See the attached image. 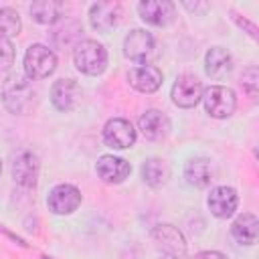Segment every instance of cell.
Masks as SVG:
<instances>
[{
	"label": "cell",
	"instance_id": "obj_10",
	"mask_svg": "<svg viewBox=\"0 0 259 259\" xmlns=\"http://www.w3.org/2000/svg\"><path fill=\"white\" fill-rule=\"evenodd\" d=\"M138 14L146 24L166 26L174 20L176 8L168 0H144V2L138 4Z\"/></svg>",
	"mask_w": 259,
	"mask_h": 259
},
{
	"label": "cell",
	"instance_id": "obj_18",
	"mask_svg": "<svg viewBox=\"0 0 259 259\" xmlns=\"http://www.w3.org/2000/svg\"><path fill=\"white\" fill-rule=\"evenodd\" d=\"M233 69V57L227 49L223 47H212L206 51L204 55V73L210 77V79H223L231 73Z\"/></svg>",
	"mask_w": 259,
	"mask_h": 259
},
{
	"label": "cell",
	"instance_id": "obj_15",
	"mask_svg": "<svg viewBox=\"0 0 259 259\" xmlns=\"http://www.w3.org/2000/svg\"><path fill=\"white\" fill-rule=\"evenodd\" d=\"M162 79H164L162 71L158 67H154V65H138V67H134L127 73L130 85L136 91H140V93H154V91H158L160 85H162Z\"/></svg>",
	"mask_w": 259,
	"mask_h": 259
},
{
	"label": "cell",
	"instance_id": "obj_2",
	"mask_svg": "<svg viewBox=\"0 0 259 259\" xmlns=\"http://www.w3.org/2000/svg\"><path fill=\"white\" fill-rule=\"evenodd\" d=\"M32 85L26 75H10L2 85V101L14 115H22L32 105Z\"/></svg>",
	"mask_w": 259,
	"mask_h": 259
},
{
	"label": "cell",
	"instance_id": "obj_20",
	"mask_svg": "<svg viewBox=\"0 0 259 259\" xmlns=\"http://www.w3.org/2000/svg\"><path fill=\"white\" fill-rule=\"evenodd\" d=\"M170 178V166L166 160L162 158H148L142 164V180L152 186V188H160L168 182Z\"/></svg>",
	"mask_w": 259,
	"mask_h": 259
},
{
	"label": "cell",
	"instance_id": "obj_27",
	"mask_svg": "<svg viewBox=\"0 0 259 259\" xmlns=\"http://www.w3.org/2000/svg\"><path fill=\"white\" fill-rule=\"evenodd\" d=\"M158 259H176V257H172V255H162V257H158Z\"/></svg>",
	"mask_w": 259,
	"mask_h": 259
},
{
	"label": "cell",
	"instance_id": "obj_5",
	"mask_svg": "<svg viewBox=\"0 0 259 259\" xmlns=\"http://www.w3.org/2000/svg\"><path fill=\"white\" fill-rule=\"evenodd\" d=\"M83 196H81V190L75 186V184H57L51 188L49 196H47V206L51 212L55 214H71L79 208Z\"/></svg>",
	"mask_w": 259,
	"mask_h": 259
},
{
	"label": "cell",
	"instance_id": "obj_17",
	"mask_svg": "<svg viewBox=\"0 0 259 259\" xmlns=\"http://www.w3.org/2000/svg\"><path fill=\"white\" fill-rule=\"evenodd\" d=\"M81 97V87L73 79H59L51 87V101L59 111H71Z\"/></svg>",
	"mask_w": 259,
	"mask_h": 259
},
{
	"label": "cell",
	"instance_id": "obj_4",
	"mask_svg": "<svg viewBox=\"0 0 259 259\" xmlns=\"http://www.w3.org/2000/svg\"><path fill=\"white\" fill-rule=\"evenodd\" d=\"M202 101H204L206 113L210 117H217V119L231 117L237 109L235 91L231 87H225V85H210L208 89H204L202 91Z\"/></svg>",
	"mask_w": 259,
	"mask_h": 259
},
{
	"label": "cell",
	"instance_id": "obj_1",
	"mask_svg": "<svg viewBox=\"0 0 259 259\" xmlns=\"http://www.w3.org/2000/svg\"><path fill=\"white\" fill-rule=\"evenodd\" d=\"M73 63L77 67V71L85 73V75H101L107 69V49L91 38L79 40L75 45L73 51Z\"/></svg>",
	"mask_w": 259,
	"mask_h": 259
},
{
	"label": "cell",
	"instance_id": "obj_8",
	"mask_svg": "<svg viewBox=\"0 0 259 259\" xmlns=\"http://www.w3.org/2000/svg\"><path fill=\"white\" fill-rule=\"evenodd\" d=\"M136 130L130 119L123 117H111L103 125V142L113 150H125L136 144Z\"/></svg>",
	"mask_w": 259,
	"mask_h": 259
},
{
	"label": "cell",
	"instance_id": "obj_14",
	"mask_svg": "<svg viewBox=\"0 0 259 259\" xmlns=\"http://www.w3.org/2000/svg\"><path fill=\"white\" fill-rule=\"evenodd\" d=\"M121 16V6L117 2H95L89 8V22L99 32H109Z\"/></svg>",
	"mask_w": 259,
	"mask_h": 259
},
{
	"label": "cell",
	"instance_id": "obj_3",
	"mask_svg": "<svg viewBox=\"0 0 259 259\" xmlns=\"http://www.w3.org/2000/svg\"><path fill=\"white\" fill-rule=\"evenodd\" d=\"M57 69V55L45 45H30L24 53V75L30 81H40Z\"/></svg>",
	"mask_w": 259,
	"mask_h": 259
},
{
	"label": "cell",
	"instance_id": "obj_16",
	"mask_svg": "<svg viewBox=\"0 0 259 259\" xmlns=\"http://www.w3.org/2000/svg\"><path fill=\"white\" fill-rule=\"evenodd\" d=\"M138 130L142 132V136L150 142H158L162 138L168 136L170 132V119L166 117V113L158 111V109H148L140 115L138 119Z\"/></svg>",
	"mask_w": 259,
	"mask_h": 259
},
{
	"label": "cell",
	"instance_id": "obj_13",
	"mask_svg": "<svg viewBox=\"0 0 259 259\" xmlns=\"http://www.w3.org/2000/svg\"><path fill=\"white\" fill-rule=\"evenodd\" d=\"M206 204L217 219H229L239 206V194L233 186H214L206 198Z\"/></svg>",
	"mask_w": 259,
	"mask_h": 259
},
{
	"label": "cell",
	"instance_id": "obj_19",
	"mask_svg": "<svg viewBox=\"0 0 259 259\" xmlns=\"http://www.w3.org/2000/svg\"><path fill=\"white\" fill-rule=\"evenodd\" d=\"M257 227H259V219L253 212H243L233 221L231 235L241 245H253L257 241Z\"/></svg>",
	"mask_w": 259,
	"mask_h": 259
},
{
	"label": "cell",
	"instance_id": "obj_28",
	"mask_svg": "<svg viewBox=\"0 0 259 259\" xmlns=\"http://www.w3.org/2000/svg\"><path fill=\"white\" fill-rule=\"evenodd\" d=\"M0 174H2V160H0Z\"/></svg>",
	"mask_w": 259,
	"mask_h": 259
},
{
	"label": "cell",
	"instance_id": "obj_21",
	"mask_svg": "<svg viewBox=\"0 0 259 259\" xmlns=\"http://www.w3.org/2000/svg\"><path fill=\"white\" fill-rule=\"evenodd\" d=\"M210 174H212V170H210V162L206 158H190L184 164V178L190 186H196V188L208 186Z\"/></svg>",
	"mask_w": 259,
	"mask_h": 259
},
{
	"label": "cell",
	"instance_id": "obj_6",
	"mask_svg": "<svg viewBox=\"0 0 259 259\" xmlns=\"http://www.w3.org/2000/svg\"><path fill=\"white\" fill-rule=\"evenodd\" d=\"M154 47V36L144 28H134L123 38V55L138 65H146L152 59Z\"/></svg>",
	"mask_w": 259,
	"mask_h": 259
},
{
	"label": "cell",
	"instance_id": "obj_22",
	"mask_svg": "<svg viewBox=\"0 0 259 259\" xmlns=\"http://www.w3.org/2000/svg\"><path fill=\"white\" fill-rule=\"evenodd\" d=\"M28 12L38 24H57L63 16V4L55 0H38L28 6Z\"/></svg>",
	"mask_w": 259,
	"mask_h": 259
},
{
	"label": "cell",
	"instance_id": "obj_26",
	"mask_svg": "<svg viewBox=\"0 0 259 259\" xmlns=\"http://www.w3.org/2000/svg\"><path fill=\"white\" fill-rule=\"evenodd\" d=\"M190 259H229V257L223 255L221 251H200V253L192 255Z\"/></svg>",
	"mask_w": 259,
	"mask_h": 259
},
{
	"label": "cell",
	"instance_id": "obj_25",
	"mask_svg": "<svg viewBox=\"0 0 259 259\" xmlns=\"http://www.w3.org/2000/svg\"><path fill=\"white\" fill-rule=\"evenodd\" d=\"M14 63V45L10 38L0 36V71L10 69Z\"/></svg>",
	"mask_w": 259,
	"mask_h": 259
},
{
	"label": "cell",
	"instance_id": "obj_23",
	"mask_svg": "<svg viewBox=\"0 0 259 259\" xmlns=\"http://www.w3.org/2000/svg\"><path fill=\"white\" fill-rule=\"evenodd\" d=\"M20 16L14 8H0V36L2 38H10V36H16L20 32Z\"/></svg>",
	"mask_w": 259,
	"mask_h": 259
},
{
	"label": "cell",
	"instance_id": "obj_9",
	"mask_svg": "<svg viewBox=\"0 0 259 259\" xmlns=\"http://www.w3.org/2000/svg\"><path fill=\"white\" fill-rule=\"evenodd\" d=\"M202 99V83L194 75H180L172 85V101L182 109L194 107Z\"/></svg>",
	"mask_w": 259,
	"mask_h": 259
},
{
	"label": "cell",
	"instance_id": "obj_12",
	"mask_svg": "<svg viewBox=\"0 0 259 259\" xmlns=\"http://www.w3.org/2000/svg\"><path fill=\"white\" fill-rule=\"evenodd\" d=\"M95 172L97 176L107 182V184H121L130 172H132V166L127 160L119 158V156H113V154H103L97 158V164H95Z\"/></svg>",
	"mask_w": 259,
	"mask_h": 259
},
{
	"label": "cell",
	"instance_id": "obj_24",
	"mask_svg": "<svg viewBox=\"0 0 259 259\" xmlns=\"http://www.w3.org/2000/svg\"><path fill=\"white\" fill-rule=\"evenodd\" d=\"M243 89L251 99H257V89H259V69L257 67H247L243 71Z\"/></svg>",
	"mask_w": 259,
	"mask_h": 259
},
{
	"label": "cell",
	"instance_id": "obj_11",
	"mask_svg": "<svg viewBox=\"0 0 259 259\" xmlns=\"http://www.w3.org/2000/svg\"><path fill=\"white\" fill-rule=\"evenodd\" d=\"M38 158L32 152H20L12 162V178L22 188H34L38 182Z\"/></svg>",
	"mask_w": 259,
	"mask_h": 259
},
{
	"label": "cell",
	"instance_id": "obj_7",
	"mask_svg": "<svg viewBox=\"0 0 259 259\" xmlns=\"http://www.w3.org/2000/svg\"><path fill=\"white\" fill-rule=\"evenodd\" d=\"M152 241L156 243L158 249H162L164 255H172L176 259L184 257L186 253V239L180 229L172 225H158L152 229Z\"/></svg>",
	"mask_w": 259,
	"mask_h": 259
}]
</instances>
